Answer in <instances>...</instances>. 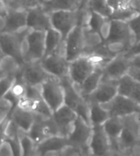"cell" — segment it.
<instances>
[{
	"instance_id": "cell-22",
	"label": "cell",
	"mask_w": 140,
	"mask_h": 156,
	"mask_svg": "<svg viewBox=\"0 0 140 156\" xmlns=\"http://www.w3.org/2000/svg\"><path fill=\"white\" fill-rule=\"evenodd\" d=\"M107 2L113 11L112 15L109 17L110 20H119L128 22L140 13L133 8L130 0H107Z\"/></svg>"
},
{
	"instance_id": "cell-44",
	"label": "cell",
	"mask_w": 140,
	"mask_h": 156,
	"mask_svg": "<svg viewBox=\"0 0 140 156\" xmlns=\"http://www.w3.org/2000/svg\"><path fill=\"white\" fill-rule=\"evenodd\" d=\"M130 3L133 8L140 12V0H130Z\"/></svg>"
},
{
	"instance_id": "cell-28",
	"label": "cell",
	"mask_w": 140,
	"mask_h": 156,
	"mask_svg": "<svg viewBox=\"0 0 140 156\" xmlns=\"http://www.w3.org/2000/svg\"><path fill=\"white\" fill-rule=\"evenodd\" d=\"M39 4L49 14L58 11H76L79 7L78 0H47Z\"/></svg>"
},
{
	"instance_id": "cell-37",
	"label": "cell",
	"mask_w": 140,
	"mask_h": 156,
	"mask_svg": "<svg viewBox=\"0 0 140 156\" xmlns=\"http://www.w3.org/2000/svg\"><path fill=\"white\" fill-rule=\"evenodd\" d=\"M14 110L13 103L10 101L5 98L1 97L0 101V121H3L8 116H10L12 111Z\"/></svg>"
},
{
	"instance_id": "cell-2",
	"label": "cell",
	"mask_w": 140,
	"mask_h": 156,
	"mask_svg": "<svg viewBox=\"0 0 140 156\" xmlns=\"http://www.w3.org/2000/svg\"><path fill=\"white\" fill-rule=\"evenodd\" d=\"M123 118V129L120 134V145L121 155H134L140 146V125L138 114L126 115Z\"/></svg>"
},
{
	"instance_id": "cell-30",
	"label": "cell",
	"mask_w": 140,
	"mask_h": 156,
	"mask_svg": "<svg viewBox=\"0 0 140 156\" xmlns=\"http://www.w3.org/2000/svg\"><path fill=\"white\" fill-rule=\"evenodd\" d=\"M23 65L10 56H1L0 78L5 76L17 77L21 73Z\"/></svg>"
},
{
	"instance_id": "cell-15",
	"label": "cell",
	"mask_w": 140,
	"mask_h": 156,
	"mask_svg": "<svg viewBox=\"0 0 140 156\" xmlns=\"http://www.w3.org/2000/svg\"><path fill=\"white\" fill-rule=\"evenodd\" d=\"M118 94L117 80H107L102 78L99 85L91 94L87 96L84 99L87 101L98 102L99 104L108 102Z\"/></svg>"
},
{
	"instance_id": "cell-33",
	"label": "cell",
	"mask_w": 140,
	"mask_h": 156,
	"mask_svg": "<svg viewBox=\"0 0 140 156\" xmlns=\"http://www.w3.org/2000/svg\"><path fill=\"white\" fill-rule=\"evenodd\" d=\"M18 141H19L20 149H21V155H35V149L37 145L33 141V139L27 134L26 132L21 130V129L19 130Z\"/></svg>"
},
{
	"instance_id": "cell-11",
	"label": "cell",
	"mask_w": 140,
	"mask_h": 156,
	"mask_svg": "<svg viewBox=\"0 0 140 156\" xmlns=\"http://www.w3.org/2000/svg\"><path fill=\"white\" fill-rule=\"evenodd\" d=\"M53 28L61 34L63 41L71 31L78 26V13L76 11H58L50 13Z\"/></svg>"
},
{
	"instance_id": "cell-45",
	"label": "cell",
	"mask_w": 140,
	"mask_h": 156,
	"mask_svg": "<svg viewBox=\"0 0 140 156\" xmlns=\"http://www.w3.org/2000/svg\"><path fill=\"white\" fill-rule=\"evenodd\" d=\"M11 0H1V2L2 3H3L5 5H8V3H9V2H10Z\"/></svg>"
},
{
	"instance_id": "cell-20",
	"label": "cell",
	"mask_w": 140,
	"mask_h": 156,
	"mask_svg": "<svg viewBox=\"0 0 140 156\" xmlns=\"http://www.w3.org/2000/svg\"><path fill=\"white\" fill-rule=\"evenodd\" d=\"M27 27L30 30L41 31L53 28L50 14L46 12L39 3L27 10Z\"/></svg>"
},
{
	"instance_id": "cell-23",
	"label": "cell",
	"mask_w": 140,
	"mask_h": 156,
	"mask_svg": "<svg viewBox=\"0 0 140 156\" xmlns=\"http://www.w3.org/2000/svg\"><path fill=\"white\" fill-rule=\"evenodd\" d=\"M61 83L64 91V102L76 111L86 100L79 94L69 76L61 79Z\"/></svg>"
},
{
	"instance_id": "cell-46",
	"label": "cell",
	"mask_w": 140,
	"mask_h": 156,
	"mask_svg": "<svg viewBox=\"0 0 140 156\" xmlns=\"http://www.w3.org/2000/svg\"><path fill=\"white\" fill-rule=\"evenodd\" d=\"M78 1H79V4H80V3H84V2H85L86 0H78Z\"/></svg>"
},
{
	"instance_id": "cell-38",
	"label": "cell",
	"mask_w": 140,
	"mask_h": 156,
	"mask_svg": "<svg viewBox=\"0 0 140 156\" xmlns=\"http://www.w3.org/2000/svg\"><path fill=\"white\" fill-rule=\"evenodd\" d=\"M17 77L15 76H5L0 78V85H1V97L8 92L12 89L15 83Z\"/></svg>"
},
{
	"instance_id": "cell-32",
	"label": "cell",
	"mask_w": 140,
	"mask_h": 156,
	"mask_svg": "<svg viewBox=\"0 0 140 156\" xmlns=\"http://www.w3.org/2000/svg\"><path fill=\"white\" fill-rule=\"evenodd\" d=\"M64 44L61 34L54 28H50L46 31L45 54L44 56L53 53L61 48Z\"/></svg>"
},
{
	"instance_id": "cell-4",
	"label": "cell",
	"mask_w": 140,
	"mask_h": 156,
	"mask_svg": "<svg viewBox=\"0 0 140 156\" xmlns=\"http://www.w3.org/2000/svg\"><path fill=\"white\" fill-rule=\"evenodd\" d=\"M29 29L17 33H0L1 56H10L17 60L21 65L25 64L23 58L22 44Z\"/></svg>"
},
{
	"instance_id": "cell-6",
	"label": "cell",
	"mask_w": 140,
	"mask_h": 156,
	"mask_svg": "<svg viewBox=\"0 0 140 156\" xmlns=\"http://www.w3.org/2000/svg\"><path fill=\"white\" fill-rule=\"evenodd\" d=\"M42 97L53 113L64 105V91L61 80L51 76L39 86Z\"/></svg>"
},
{
	"instance_id": "cell-17",
	"label": "cell",
	"mask_w": 140,
	"mask_h": 156,
	"mask_svg": "<svg viewBox=\"0 0 140 156\" xmlns=\"http://www.w3.org/2000/svg\"><path fill=\"white\" fill-rule=\"evenodd\" d=\"M91 155H112L109 139L102 125L93 127V133L89 142Z\"/></svg>"
},
{
	"instance_id": "cell-43",
	"label": "cell",
	"mask_w": 140,
	"mask_h": 156,
	"mask_svg": "<svg viewBox=\"0 0 140 156\" xmlns=\"http://www.w3.org/2000/svg\"><path fill=\"white\" fill-rule=\"evenodd\" d=\"M131 66H136L140 68V54L134 55V56L130 57Z\"/></svg>"
},
{
	"instance_id": "cell-31",
	"label": "cell",
	"mask_w": 140,
	"mask_h": 156,
	"mask_svg": "<svg viewBox=\"0 0 140 156\" xmlns=\"http://www.w3.org/2000/svg\"><path fill=\"white\" fill-rule=\"evenodd\" d=\"M89 102V101H88ZM89 104V119L92 127L102 125L110 118L107 110L103 108L101 104L90 101Z\"/></svg>"
},
{
	"instance_id": "cell-14",
	"label": "cell",
	"mask_w": 140,
	"mask_h": 156,
	"mask_svg": "<svg viewBox=\"0 0 140 156\" xmlns=\"http://www.w3.org/2000/svg\"><path fill=\"white\" fill-rule=\"evenodd\" d=\"M0 18L4 20V26L0 29V33H17L28 28L27 10L12 9L8 7L6 15Z\"/></svg>"
},
{
	"instance_id": "cell-48",
	"label": "cell",
	"mask_w": 140,
	"mask_h": 156,
	"mask_svg": "<svg viewBox=\"0 0 140 156\" xmlns=\"http://www.w3.org/2000/svg\"><path fill=\"white\" fill-rule=\"evenodd\" d=\"M138 120H139V125H140V114H138Z\"/></svg>"
},
{
	"instance_id": "cell-10",
	"label": "cell",
	"mask_w": 140,
	"mask_h": 156,
	"mask_svg": "<svg viewBox=\"0 0 140 156\" xmlns=\"http://www.w3.org/2000/svg\"><path fill=\"white\" fill-rule=\"evenodd\" d=\"M98 66L90 56H82L70 62L69 77L75 85H80Z\"/></svg>"
},
{
	"instance_id": "cell-16",
	"label": "cell",
	"mask_w": 140,
	"mask_h": 156,
	"mask_svg": "<svg viewBox=\"0 0 140 156\" xmlns=\"http://www.w3.org/2000/svg\"><path fill=\"white\" fill-rule=\"evenodd\" d=\"M77 117L78 115L76 112L66 104L54 111L52 115V118L53 119L54 122L58 128L60 135L66 137L72 132Z\"/></svg>"
},
{
	"instance_id": "cell-5",
	"label": "cell",
	"mask_w": 140,
	"mask_h": 156,
	"mask_svg": "<svg viewBox=\"0 0 140 156\" xmlns=\"http://www.w3.org/2000/svg\"><path fill=\"white\" fill-rule=\"evenodd\" d=\"M42 66L46 71L53 76L58 79H62L69 76L70 62L67 61L65 56L63 45L53 53L43 56L39 61Z\"/></svg>"
},
{
	"instance_id": "cell-18",
	"label": "cell",
	"mask_w": 140,
	"mask_h": 156,
	"mask_svg": "<svg viewBox=\"0 0 140 156\" xmlns=\"http://www.w3.org/2000/svg\"><path fill=\"white\" fill-rule=\"evenodd\" d=\"M69 145L71 143L66 136H53L36 146L35 155H61V151Z\"/></svg>"
},
{
	"instance_id": "cell-40",
	"label": "cell",
	"mask_w": 140,
	"mask_h": 156,
	"mask_svg": "<svg viewBox=\"0 0 140 156\" xmlns=\"http://www.w3.org/2000/svg\"><path fill=\"white\" fill-rule=\"evenodd\" d=\"M0 155H7V156H13L14 155V151H13V146L10 142L3 139L1 140V145H0Z\"/></svg>"
},
{
	"instance_id": "cell-12",
	"label": "cell",
	"mask_w": 140,
	"mask_h": 156,
	"mask_svg": "<svg viewBox=\"0 0 140 156\" xmlns=\"http://www.w3.org/2000/svg\"><path fill=\"white\" fill-rule=\"evenodd\" d=\"M84 40L83 27L76 26L69 34L64 41V51L68 62L84 56Z\"/></svg>"
},
{
	"instance_id": "cell-42",
	"label": "cell",
	"mask_w": 140,
	"mask_h": 156,
	"mask_svg": "<svg viewBox=\"0 0 140 156\" xmlns=\"http://www.w3.org/2000/svg\"><path fill=\"white\" fill-rule=\"evenodd\" d=\"M138 54H140V41L138 42V43H137L136 44H134V46L125 53V55H126L128 57H130V56H134V55H138Z\"/></svg>"
},
{
	"instance_id": "cell-13",
	"label": "cell",
	"mask_w": 140,
	"mask_h": 156,
	"mask_svg": "<svg viewBox=\"0 0 140 156\" xmlns=\"http://www.w3.org/2000/svg\"><path fill=\"white\" fill-rule=\"evenodd\" d=\"M131 67L130 57L125 54H119L112 58L102 67L104 79L112 80H119L128 74Z\"/></svg>"
},
{
	"instance_id": "cell-19",
	"label": "cell",
	"mask_w": 140,
	"mask_h": 156,
	"mask_svg": "<svg viewBox=\"0 0 140 156\" xmlns=\"http://www.w3.org/2000/svg\"><path fill=\"white\" fill-rule=\"evenodd\" d=\"M21 76L27 84L39 87L45 80L53 75L46 71L39 61L26 62L23 65Z\"/></svg>"
},
{
	"instance_id": "cell-29",
	"label": "cell",
	"mask_w": 140,
	"mask_h": 156,
	"mask_svg": "<svg viewBox=\"0 0 140 156\" xmlns=\"http://www.w3.org/2000/svg\"><path fill=\"white\" fill-rule=\"evenodd\" d=\"M84 40V56H90L103 43V39L98 32L92 30L89 26L83 27Z\"/></svg>"
},
{
	"instance_id": "cell-24",
	"label": "cell",
	"mask_w": 140,
	"mask_h": 156,
	"mask_svg": "<svg viewBox=\"0 0 140 156\" xmlns=\"http://www.w3.org/2000/svg\"><path fill=\"white\" fill-rule=\"evenodd\" d=\"M118 93L140 105V83L126 74L118 81Z\"/></svg>"
},
{
	"instance_id": "cell-21",
	"label": "cell",
	"mask_w": 140,
	"mask_h": 156,
	"mask_svg": "<svg viewBox=\"0 0 140 156\" xmlns=\"http://www.w3.org/2000/svg\"><path fill=\"white\" fill-rule=\"evenodd\" d=\"M102 126L109 139L112 155H121L119 140L123 129V118L110 117Z\"/></svg>"
},
{
	"instance_id": "cell-34",
	"label": "cell",
	"mask_w": 140,
	"mask_h": 156,
	"mask_svg": "<svg viewBox=\"0 0 140 156\" xmlns=\"http://www.w3.org/2000/svg\"><path fill=\"white\" fill-rule=\"evenodd\" d=\"M86 4L90 10L98 13L104 17L109 18L113 12L107 0H87Z\"/></svg>"
},
{
	"instance_id": "cell-47",
	"label": "cell",
	"mask_w": 140,
	"mask_h": 156,
	"mask_svg": "<svg viewBox=\"0 0 140 156\" xmlns=\"http://www.w3.org/2000/svg\"><path fill=\"white\" fill-rule=\"evenodd\" d=\"M43 1H47V0H39V3H42V2H43Z\"/></svg>"
},
{
	"instance_id": "cell-3",
	"label": "cell",
	"mask_w": 140,
	"mask_h": 156,
	"mask_svg": "<svg viewBox=\"0 0 140 156\" xmlns=\"http://www.w3.org/2000/svg\"><path fill=\"white\" fill-rule=\"evenodd\" d=\"M46 31L29 29L22 44L23 58L26 62H39L45 54Z\"/></svg>"
},
{
	"instance_id": "cell-9",
	"label": "cell",
	"mask_w": 140,
	"mask_h": 156,
	"mask_svg": "<svg viewBox=\"0 0 140 156\" xmlns=\"http://www.w3.org/2000/svg\"><path fill=\"white\" fill-rule=\"evenodd\" d=\"M101 105L107 110L110 117H124L132 114H140V105L119 93L112 100Z\"/></svg>"
},
{
	"instance_id": "cell-26",
	"label": "cell",
	"mask_w": 140,
	"mask_h": 156,
	"mask_svg": "<svg viewBox=\"0 0 140 156\" xmlns=\"http://www.w3.org/2000/svg\"><path fill=\"white\" fill-rule=\"evenodd\" d=\"M102 77H103L102 66H98L95 69L94 71L84 80L83 83H81L80 85H74L79 94L84 98H85L87 96L91 94L92 92L97 88L102 80Z\"/></svg>"
},
{
	"instance_id": "cell-39",
	"label": "cell",
	"mask_w": 140,
	"mask_h": 156,
	"mask_svg": "<svg viewBox=\"0 0 140 156\" xmlns=\"http://www.w3.org/2000/svg\"><path fill=\"white\" fill-rule=\"evenodd\" d=\"M135 37V44L140 41V13L128 21Z\"/></svg>"
},
{
	"instance_id": "cell-36",
	"label": "cell",
	"mask_w": 140,
	"mask_h": 156,
	"mask_svg": "<svg viewBox=\"0 0 140 156\" xmlns=\"http://www.w3.org/2000/svg\"><path fill=\"white\" fill-rule=\"evenodd\" d=\"M39 0H11L8 7L12 9L28 10L29 8L39 4Z\"/></svg>"
},
{
	"instance_id": "cell-41",
	"label": "cell",
	"mask_w": 140,
	"mask_h": 156,
	"mask_svg": "<svg viewBox=\"0 0 140 156\" xmlns=\"http://www.w3.org/2000/svg\"><path fill=\"white\" fill-rule=\"evenodd\" d=\"M128 74H130V76L134 78L136 81L140 83V68L139 67L136 66H131L130 68L129 73Z\"/></svg>"
},
{
	"instance_id": "cell-35",
	"label": "cell",
	"mask_w": 140,
	"mask_h": 156,
	"mask_svg": "<svg viewBox=\"0 0 140 156\" xmlns=\"http://www.w3.org/2000/svg\"><path fill=\"white\" fill-rule=\"evenodd\" d=\"M107 17H104L98 13L91 11V15H90L89 24L87 26H89V28L99 33L101 29L107 21Z\"/></svg>"
},
{
	"instance_id": "cell-7",
	"label": "cell",
	"mask_w": 140,
	"mask_h": 156,
	"mask_svg": "<svg viewBox=\"0 0 140 156\" xmlns=\"http://www.w3.org/2000/svg\"><path fill=\"white\" fill-rule=\"evenodd\" d=\"M35 118L31 129L27 132L36 145L53 136L60 135L58 128L52 117L35 114ZM61 136V135H60Z\"/></svg>"
},
{
	"instance_id": "cell-27",
	"label": "cell",
	"mask_w": 140,
	"mask_h": 156,
	"mask_svg": "<svg viewBox=\"0 0 140 156\" xmlns=\"http://www.w3.org/2000/svg\"><path fill=\"white\" fill-rule=\"evenodd\" d=\"M10 117L13 122L17 125L18 128L27 133L33 124L35 115L30 110L23 109L20 106H17L12 111Z\"/></svg>"
},
{
	"instance_id": "cell-1",
	"label": "cell",
	"mask_w": 140,
	"mask_h": 156,
	"mask_svg": "<svg viewBox=\"0 0 140 156\" xmlns=\"http://www.w3.org/2000/svg\"><path fill=\"white\" fill-rule=\"evenodd\" d=\"M135 44V37L127 21L111 20L109 35L101 44L102 52L109 59L125 54Z\"/></svg>"
},
{
	"instance_id": "cell-25",
	"label": "cell",
	"mask_w": 140,
	"mask_h": 156,
	"mask_svg": "<svg viewBox=\"0 0 140 156\" xmlns=\"http://www.w3.org/2000/svg\"><path fill=\"white\" fill-rule=\"evenodd\" d=\"M18 106L30 110L35 114H38L47 117H52L53 115V111L49 107V105H47V103L44 101L43 97L35 98V99L23 97L19 101Z\"/></svg>"
},
{
	"instance_id": "cell-8",
	"label": "cell",
	"mask_w": 140,
	"mask_h": 156,
	"mask_svg": "<svg viewBox=\"0 0 140 156\" xmlns=\"http://www.w3.org/2000/svg\"><path fill=\"white\" fill-rule=\"evenodd\" d=\"M93 127L81 117L78 116L67 138L71 145L81 149L84 155H91L89 150V142L91 139Z\"/></svg>"
}]
</instances>
